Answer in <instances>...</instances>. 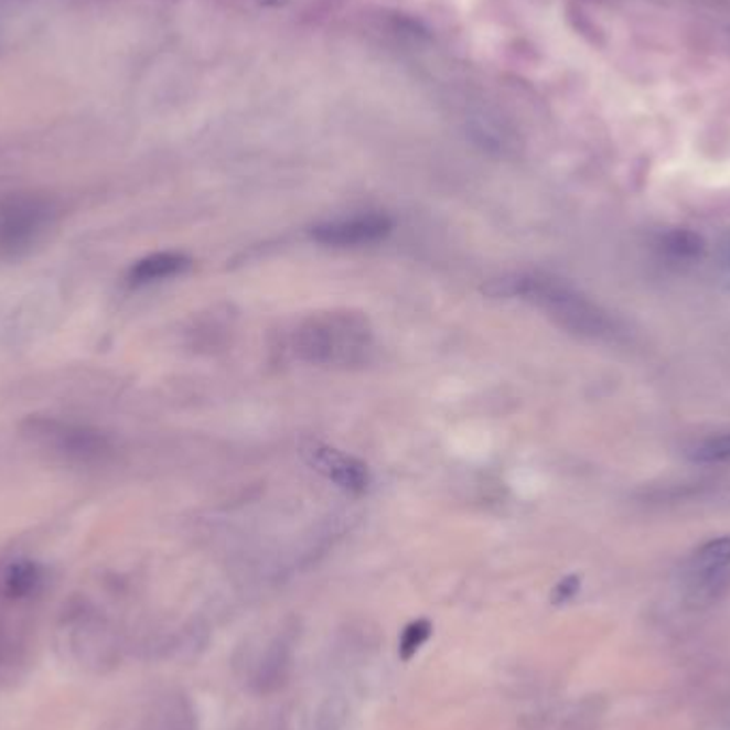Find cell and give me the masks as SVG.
Returning a JSON list of instances; mask_svg holds the SVG:
<instances>
[{"mask_svg": "<svg viewBox=\"0 0 730 730\" xmlns=\"http://www.w3.org/2000/svg\"><path fill=\"white\" fill-rule=\"evenodd\" d=\"M372 332L364 316L330 312L308 319L296 335L299 357L312 364L348 365L364 362Z\"/></svg>", "mask_w": 730, "mask_h": 730, "instance_id": "1", "label": "cell"}, {"mask_svg": "<svg viewBox=\"0 0 730 730\" xmlns=\"http://www.w3.org/2000/svg\"><path fill=\"white\" fill-rule=\"evenodd\" d=\"M494 296H519L538 303L543 310H547L558 323H562L568 330L581 333L606 332V319L602 312L575 293L565 282L540 276V273H528V276H515V278H500L494 287L487 289Z\"/></svg>", "mask_w": 730, "mask_h": 730, "instance_id": "2", "label": "cell"}, {"mask_svg": "<svg viewBox=\"0 0 730 730\" xmlns=\"http://www.w3.org/2000/svg\"><path fill=\"white\" fill-rule=\"evenodd\" d=\"M50 201L33 195H15L0 203V255L18 257L26 253L50 227Z\"/></svg>", "mask_w": 730, "mask_h": 730, "instance_id": "3", "label": "cell"}, {"mask_svg": "<svg viewBox=\"0 0 730 730\" xmlns=\"http://www.w3.org/2000/svg\"><path fill=\"white\" fill-rule=\"evenodd\" d=\"M730 536L705 543L686 568V600L705 609L724 594L729 586Z\"/></svg>", "mask_w": 730, "mask_h": 730, "instance_id": "4", "label": "cell"}, {"mask_svg": "<svg viewBox=\"0 0 730 730\" xmlns=\"http://www.w3.org/2000/svg\"><path fill=\"white\" fill-rule=\"evenodd\" d=\"M296 636L291 632H280L271 641H267L259 658L253 664L248 684L250 690L259 697H271L280 693L293 673L296 658Z\"/></svg>", "mask_w": 730, "mask_h": 730, "instance_id": "5", "label": "cell"}, {"mask_svg": "<svg viewBox=\"0 0 730 730\" xmlns=\"http://www.w3.org/2000/svg\"><path fill=\"white\" fill-rule=\"evenodd\" d=\"M394 229V223L383 214H357L348 218H337L321 223L312 229V237L325 246L348 248L365 246L387 237Z\"/></svg>", "mask_w": 730, "mask_h": 730, "instance_id": "6", "label": "cell"}, {"mask_svg": "<svg viewBox=\"0 0 730 730\" xmlns=\"http://www.w3.org/2000/svg\"><path fill=\"white\" fill-rule=\"evenodd\" d=\"M68 652L88 670L103 673L118 663V638L99 620H79L67 638Z\"/></svg>", "mask_w": 730, "mask_h": 730, "instance_id": "7", "label": "cell"}, {"mask_svg": "<svg viewBox=\"0 0 730 730\" xmlns=\"http://www.w3.org/2000/svg\"><path fill=\"white\" fill-rule=\"evenodd\" d=\"M305 462L325 474L335 485L348 492H364L367 487V470L362 462L325 444H308L303 451Z\"/></svg>", "mask_w": 730, "mask_h": 730, "instance_id": "8", "label": "cell"}, {"mask_svg": "<svg viewBox=\"0 0 730 730\" xmlns=\"http://www.w3.org/2000/svg\"><path fill=\"white\" fill-rule=\"evenodd\" d=\"M139 730H200L197 711L182 690H165L148 705Z\"/></svg>", "mask_w": 730, "mask_h": 730, "instance_id": "9", "label": "cell"}, {"mask_svg": "<svg viewBox=\"0 0 730 730\" xmlns=\"http://www.w3.org/2000/svg\"><path fill=\"white\" fill-rule=\"evenodd\" d=\"M186 267H189V257H184L180 253H157V255H150V257L137 261L133 269L129 271V280H131V285H150V282L173 278V276L182 273Z\"/></svg>", "mask_w": 730, "mask_h": 730, "instance_id": "10", "label": "cell"}, {"mask_svg": "<svg viewBox=\"0 0 730 730\" xmlns=\"http://www.w3.org/2000/svg\"><path fill=\"white\" fill-rule=\"evenodd\" d=\"M43 586V570L41 566L22 560L4 568L0 579L2 594L11 600H26L33 598Z\"/></svg>", "mask_w": 730, "mask_h": 730, "instance_id": "11", "label": "cell"}, {"mask_svg": "<svg viewBox=\"0 0 730 730\" xmlns=\"http://www.w3.org/2000/svg\"><path fill=\"white\" fill-rule=\"evenodd\" d=\"M29 666L26 643L18 638L13 632L0 626V690L11 688L22 679Z\"/></svg>", "mask_w": 730, "mask_h": 730, "instance_id": "12", "label": "cell"}, {"mask_svg": "<svg viewBox=\"0 0 730 730\" xmlns=\"http://www.w3.org/2000/svg\"><path fill=\"white\" fill-rule=\"evenodd\" d=\"M210 643V631L203 622H193L189 624L184 631L180 632L175 638H169L167 650L171 656L180 658V661H193L200 654L205 652Z\"/></svg>", "mask_w": 730, "mask_h": 730, "instance_id": "13", "label": "cell"}, {"mask_svg": "<svg viewBox=\"0 0 730 730\" xmlns=\"http://www.w3.org/2000/svg\"><path fill=\"white\" fill-rule=\"evenodd\" d=\"M351 705L342 693H333L330 697L323 698L310 730H342L348 722Z\"/></svg>", "mask_w": 730, "mask_h": 730, "instance_id": "14", "label": "cell"}, {"mask_svg": "<svg viewBox=\"0 0 730 730\" xmlns=\"http://www.w3.org/2000/svg\"><path fill=\"white\" fill-rule=\"evenodd\" d=\"M600 716H602L600 702L586 698L566 711L560 720V730H594Z\"/></svg>", "mask_w": 730, "mask_h": 730, "instance_id": "15", "label": "cell"}, {"mask_svg": "<svg viewBox=\"0 0 730 730\" xmlns=\"http://www.w3.org/2000/svg\"><path fill=\"white\" fill-rule=\"evenodd\" d=\"M432 631V624H430L428 620H417V622L408 624V626L401 631V636H399V658H401L404 663H410V661L419 654V650L430 641Z\"/></svg>", "mask_w": 730, "mask_h": 730, "instance_id": "16", "label": "cell"}, {"mask_svg": "<svg viewBox=\"0 0 730 730\" xmlns=\"http://www.w3.org/2000/svg\"><path fill=\"white\" fill-rule=\"evenodd\" d=\"M693 460L700 464H722L730 462V433L709 438L693 449Z\"/></svg>", "mask_w": 730, "mask_h": 730, "instance_id": "17", "label": "cell"}, {"mask_svg": "<svg viewBox=\"0 0 730 730\" xmlns=\"http://www.w3.org/2000/svg\"><path fill=\"white\" fill-rule=\"evenodd\" d=\"M579 577H566V579H562L558 586H556V590H554V604H565V602H568L570 598L577 597V592H579Z\"/></svg>", "mask_w": 730, "mask_h": 730, "instance_id": "18", "label": "cell"}, {"mask_svg": "<svg viewBox=\"0 0 730 730\" xmlns=\"http://www.w3.org/2000/svg\"><path fill=\"white\" fill-rule=\"evenodd\" d=\"M269 730H303L301 729V718L296 709H287L278 713V718L271 722Z\"/></svg>", "mask_w": 730, "mask_h": 730, "instance_id": "19", "label": "cell"}]
</instances>
